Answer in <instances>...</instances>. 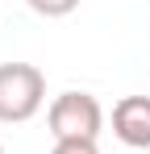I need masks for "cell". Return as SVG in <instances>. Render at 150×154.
Returning <instances> with one entry per match:
<instances>
[{"label": "cell", "instance_id": "1", "mask_svg": "<svg viewBox=\"0 0 150 154\" xmlns=\"http://www.w3.org/2000/svg\"><path fill=\"white\" fill-rule=\"evenodd\" d=\"M46 104V75L33 63H0V125H21Z\"/></svg>", "mask_w": 150, "mask_h": 154}, {"label": "cell", "instance_id": "2", "mask_svg": "<svg viewBox=\"0 0 150 154\" xmlns=\"http://www.w3.org/2000/svg\"><path fill=\"white\" fill-rule=\"evenodd\" d=\"M46 125L54 133V142H71V137L96 142L104 129V108L92 92H58L46 108Z\"/></svg>", "mask_w": 150, "mask_h": 154}, {"label": "cell", "instance_id": "3", "mask_svg": "<svg viewBox=\"0 0 150 154\" xmlns=\"http://www.w3.org/2000/svg\"><path fill=\"white\" fill-rule=\"evenodd\" d=\"M113 137L129 150H150V96H121L113 104Z\"/></svg>", "mask_w": 150, "mask_h": 154}, {"label": "cell", "instance_id": "4", "mask_svg": "<svg viewBox=\"0 0 150 154\" xmlns=\"http://www.w3.org/2000/svg\"><path fill=\"white\" fill-rule=\"evenodd\" d=\"M38 17H67V13H75L79 8V0H25Z\"/></svg>", "mask_w": 150, "mask_h": 154}, {"label": "cell", "instance_id": "5", "mask_svg": "<svg viewBox=\"0 0 150 154\" xmlns=\"http://www.w3.org/2000/svg\"><path fill=\"white\" fill-rule=\"evenodd\" d=\"M50 154H100L96 142H83V137H71V142H54Z\"/></svg>", "mask_w": 150, "mask_h": 154}, {"label": "cell", "instance_id": "6", "mask_svg": "<svg viewBox=\"0 0 150 154\" xmlns=\"http://www.w3.org/2000/svg\"><path fill=\"white\" fill-rule=\"evenodd\" d=\"M0 154H4V146H0Z\"/></svg>", "mask_w": 150, "mask_h": 154}]
</instances>
